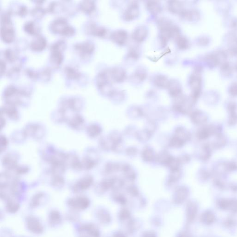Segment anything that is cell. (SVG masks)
Wrapping results in <instances>:
<instances>
[{"label":"cell","instance_id":"1","mask_svg":"<svg viewBox=\"0 0 237 237\" xmlns=\"http://www.w3.org/2000/svg\"><path fill=\"white\" fill-rule=\"evenodd\" d=\"M139 14V8L136 2L130 4L124 13V18L127 21H131L136 18Z\"/></svg>","mask_w":237,"mask_h":237},{"label":"cell","instance_id":"2","mask_svg":"<svg viewBox=\"0 0 237 237\" xmlns=\"http://www.w3.org/2000/svg\"><path fill=\"white\" fill-rule=\"evenodd\" d=\"M128 37V33L123 30H118L114 31L111 36L112 40L120 45L124 44L127 41Z\"/></svg>","mask_w":237,"mask_h":237},{"label":"cell","instance_id":"3","mask_svg":"<svg viewBox=\"0 0 237 237\" xmlns=\"http://www.w3.org/2000/svg\"><path fill=\"white\" fill-rule=\"evenodd\" d=\"M148 34V30L146 26H140L136 28L133 32L132 38L137 42L144 41Z\"/></svg>","mask_w":237,"mask_h":237},{"label":"cell","instance_id":"4","mask_svg":"<svg viewBox=\"0 0 237 237\" xmlns=\"http://www.w3.org/2000/svg\"><path fill=\"white\" fill-rule=\"evenodd\" d=\"M110 75L114 81L116 82H121L125 80L126 73L124 69L121 67H115L111 70Z\"/></svg>","mask_w":237,"mask_h":237},{"label":"cell","instance_id":"5","mask_svg":"<svg viewBox=\"0 0 237 237\" xmlns=\"http://www.w3.org/2000/svg\"><path fill=\"white\" fill-rule=\"evenodd\" d=\"M9 23L8 26L4 25L1 27V37L5 41L7 42H10L12 41L14 38V30L11 26H9Z\"/></svg>","mask_w":237,"mask_h":237},{"label":"cell","instance_id":"6","mask_svg":"<svg viewBox=\"0 0 237 237\" xmlns=\"http://www.w3.org/2000/svg\"><path fill=\"white\" fill-rule=\"evenodd\" d=\"M76 48L80 51L82 54H89L93 51L94 45L89 42H86L83 43L76 45Z\"/></svg>","mask_w":237,"mask_h":237},{"label":"cell","instance_id":"7","mask_svg":"<svg viewBox=\"0 0 237 237\" xmlns=\"http://www.w3.org/2000/svg\"><path fill=\"white\" fill-rule=\"evenodd\" d=\"M154 82L157 86L160 88H168L170 81L164 76L159 75L155 77L154 79Z\"/></svg>","mask_w":237,"mask_h":237},{"label":"cell","instance_id":"8","mask_svg":"<svg viewBox=\"0 0 237 237\" xmlns=\"http://www.w3.org/2000/svg\"><path fill=\"white\" fill-rule=\"evenodd\" d=\"M46 46V41L43 37H38L31 44L32 48L36 51H40L44 49Z\"/></svg>","mask_w":237,"mask_h":237},{"label":"cell","instance_id":"9","mask_svg":"<svg viewBox=\"0 0 237 237\" xmlns=\"http://www.w3.org/2000/svg\"><path fill=\"white\" fill-rule=\"evenodd\" d=\"M147 7L150 13L153 15L158 14L162 10V6L158 1H148L147 3Z\"/></svg>","mask_w":237,"mask_h":237},{"label":"cell","instance_id":"10","mask_svg":"<svg viewBox=\"0 0 237 237\" xmlns=\"http://www.w3.org/2000/svg\"><path fill=\"white\" fill-rule=\"evenodd\" d=\"M168 88L170 93L174 96H177L181 92L180 85L178 82L175 80L170 81Z\"/></svg>","mask_w":237,"mask_h":237},{"label":"cell","instance_id":"11","mask_svg":"<svg viewBox=\"0 0 237 237\" xmlns=\"http://www.w3.org/2000/svg\"><path fill=\"white\" fill-rule=\"evenodd\" d=\"M168 5L169 10L172 13H179L181 11L182 9V5L181 3L177 1H169Z\"/></svg>","mask_w":237,"mask_h":237},{"label":"cell","instance_id":"12","mask_svg":"<svg viewBox=\"0 0 237 237\" xmlns=\"http://www.w3.org/2000/svg\"><path fill=\"white\" fill-rule=\"evenodd\" d=\"M81 7L84 11L89 13L95 8V4L92 1H83L81 4Z\"/></svg>","mask_w":237,"mask_h":237},{"label":"cell","instance_id":"13","mask_svg":"<svg viewBox=\"0 0 237 237\" xmlns=\"http://www.w3.org/2000/svg\"><path fill=\"white\" fill-rule=\"evenodd\" d=\"M92 30V33L93 34L100 37H103L105 35L106 33V29L103 27H100V26H95L93 28Z\"/></svg>","mask_w":237,"mask_h":237},{"label":"cell","instance_id":"14","mask_svg":"<svg viewBox=\"0 0 237 237\" xmlns=\"http://www.w3.org/2000/svg\"><path fill=\"white\" fill-rule=\"evenodd\" d=\"M146 76V71L143 69H139L136 72L135 77L140 81H143Z\"/></svg>","mask_w":237,"mask_h":237},{"label":"cell","instance_id":"15","mask_svg":"<svg viewBox=\"0 0 237 237\" xmlns=\"http://www.w3.org/2000/svg\"><path fill=\"white\" fill-rule=\"evenodd\" d=\"M187 40L182 37L177 38V45L180 49H184L187 46Z\"/></svg>","mask_w":237,"mask_h":237},{"label":"cell","instance_id":"16","mask_svg":"<svg viewBox=\"0 0 237 237\" xmlns=\"http://www.w3.org/2000/svg\"><path fill=\"white\" fill-rule=\"evenodd\" d=\"M67 75L70 78H76L78 77L79 74L78 71L71 68H67Z\"/></svg>","mask_w":237,"mask_h":237},{"label":"cell","instance_id":"17","mask_svg":"<svg viewBox=\"0 0 237 237\" xmlns=\"http://www.w3.org/2000/svg\"><path fill=\"white\" fill-rule=\"evenodd\" d=\"M25 29L29 33L31 34L34 33L35 31L34 23L32 22H29L28 23H26L25 26Z\"/></svg>","mask_w":237,"mask_h":237}]
</instances>
